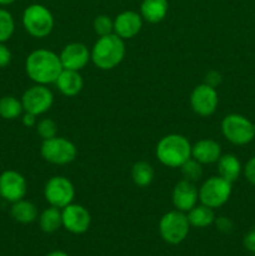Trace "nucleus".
Masks as SVG:
<instances>
[{
	"label": "nucleus",
	"instance_id": "7c9ffc66",
	"mask_svg": "<svg viewBox=\"0 0 255 256\" xmlns=\"http://www.w3.org/2000/svg\"><path fill=\"white\" fill-rule=\"evenodd\" d=\"M244 175L248 182L255 186V156L250 158L244 166Z\"/></svg>",
	"mask_w": 255,
	"mask_h": 256
},
{
	"label": "nucleus",
	"instance_id": "473e14b6",
	"mask_svg": "<svg viewBox=\"0 0 255 256\" xmlns=\"http://www.w3.org/2000/svg\"><path fill=\"white\" fill-rule=\"evenodd\" d=\"M12 62V52L4 42H0V68H5Z\"/></svg>",
	"mask_w": 255,
	"mask_h": 256
},
{
	"label": "nucleus",
	"instance_id": "423d86ee",
	"mask_svg": "<svg viewBox=\"0 0 255 256\" xmlns=\"http://www.w3.org/2000/svg\"><path fill=\"white\" fill-rule=\"evenodd\" d=\"M40 154L45 162L55 165H66L74 162L78 150L74 142L65 138L55 136L52 139L42 140Z\"/></svg>",
	"mask_w": 255,
	"mask_h": 256
},
{
	"label": "nucleus",
	"instance_id": "e433bc0d",
	"mask_svg": "<svg viewBox=\"0 0 255 256\" xmlns=\"http://www.w3.org/2000/svg\"><path fill=\"white\" fill-rule=\"evenodd\" d=\"M14 2L15 0H0V5H10Z\"/></svg>",
	"mask_w": 255,
	"mask_h": 256
},
{
	"label": "nucleus",
	"instance_id": "4468645a",
	"mask_svg": "<svg viewBox=\"0 0 255 256\" xmlns=\"http://www.w3.org/2000/svg\"><path fill=\"white\" fill-rule=\"evenodd\" d=\"M62 69L80 72L92 60L90 50L82 42H70L62 48L59 54Z\"/></svg>",
	"mask_w": 255,
	"mask_h": 256
},
{
	"label": "nucleus",
	"instance_id": "39448f33",
	"mask_svg": "<svg viewBox=\"0 0 255 256\" xmlns=\"http://www.w3.org/2000/svg\"><path fill=\"white\" fill-rule=\"evenodd\" d=\"M189 230L190 224L186 214L176 209L162 215L159 222V232L168 244L178 245L184 242Z\"/></svg>",
	"mask_w": 255,
	"mask_h": 256
},
{
	"label": "nucleus",
	"instance_id": "cd10ccee",
	"mask_svg": "<svg viewBox=\"0 0 255 256\" xmlns=\"http://www.w3.org/2000/svg\"><path fill=\"white\" fill-rule=\"evenodd\" d=\"M92 28L99 36L112 34L114 32V20L108 15H99L94 19Z\"/></svg>",
	"mask_w": 255,
	"mask_h": 256
},
{
	"label": "nucleus",
	"instance_id": "393cba45",
	"mask_svg": "<svg viewBox=\"0 0 255 256\" xmlns=\"http://www.w3.org/2000/svg\"><path fill=\"white\" fill-rule=\"evenodd\" d=\"M24 112L22 100L12 95H6L0 99V116L5 120H14Z\"/></svg>",
	"mask_w": 255,
	"mask_h": 256
},
{
	"label": "nucleus",
	"instance_id": "4c0bfd02",
	"mask_svg": "<svg viewBox=\"0 0 255 256\" xmlns=\"http://www.w3.org/2000/svg\"><path fill=\"white\" fill-rule=\"evenodd\" d=\"M252 129H254V136H255V124H252Z\"/></svg>",
	"mask_w": 255,
	"mask_h": 256
},
{
	"label": "nucleus",
	"instance_id": "6e6552de",
	"mask_svg": "<svg viewBox=\"0 0 255 256\" xmlns=\"http://www.w3.org/2000/svg\"><path fill=\"white\" fill-rule=\"evenodd\" d=\"M232 188V182L222 176H212L202 182L199 188V200L202 205L218 209L230 199Z\"/></svg>",
	"mask_w": 255,
	"mask_h": 256
},
{
	"label": "nucleus",
	"instance_id": "72a5a7b5",
	"mask_svg": "<svg viewBox=\"0 0 255 256\" xmlns=\"http://www.w3.org/2000/svg\"><path fill=\"white\" fill-rule=\"evenodd\" d=\"M242 244H244L245 249L252 252H255V226L245 235Z\"/></svg>",
	"mask_w": 255,
	"mask_h": 256
},
{
	"label": "nucleus",
	"instance_id": "a211bd4d",
	"mask_svg": "<svg viewBox=\"0 0 255 256\" xmlns=\"http://www.w3.org/2000/svg\"><path fill=\"white\" fill-rule=\"evenodd\" d=\"M55 85L65 96H75L82 92V86H84V80L79 72L62 69L55 82Z\"/></svg>",
	"mask_w": 255,
	"mask_h": 256
},
{
	"label": "nucleus",
	"instance_id": "6ab92c4d",
	"mask_svg": "<svg viewBox=\"0 0 255 256\" xmlns=\"http://www.w3.org/2000/svg\"><path fill=\"white\" fill-rule=\"evenodd\" d=\"M169 2L168 0H142L140 5V15L142 20L156 24L166 16Z\"/></svg>",
	"mask_w": 255,
	"mask_h": 256
},
{
	"label": "nucleus",
	"instance_id": "f257e3e1",
	"mask_svg": "<svg viewBox=\"0 0 255 256\" xmlns=\"http://www.w3.org/2000/svg\"><path fill=\"white\" fill-rule=\"evenodd\" d=\"M26 74L35 84H55L62 72L59 55L48 49H38L30 52L25 62Z\"/></svg>",
	"mask_w": 255,
	"mask_h": 256
},
{
	"label": "nucleus",
	"instance_id": "1a4fd4ad",
	"mask_svg": "<svg viewBox=\"0 0 255 256\" xmlns=\"http://www.w3.org/2000/svg\"><path fill=\"white\" fill-rule=\"evenodd\" d=\"M45 200L50 206L62 208L72 204L75 196V188L72 182L65 176H52L46 182L44 188Z\"/></svg>",
	"mask_w": 255,
	"mask_h": 256
},
{
	"label": "nucleus",
	"instance_id": "aec40b11",
	"mask_svg": "<svg viewBox=\"0 0 255 256\" xmlns=\"http://www.w3.org/2000/svg\"><path fill=\"white\" fill-rule=\"evenodd\" d=\"M242 172V164H240L239 159L235 155L225 154L222 155L220 159L218 160V172H219V176L228 180L232 184L239 179Z\"/></svg>",
	"mask_w": 255,
	"mask_h": 256
},
{
	"label": "nucleus",
	"instance_id": "ddd939ff",
	"mask_svg": "<svg viewBox=\"0 0 255 256\" xmlns=\"http://www.w3.org/2000/svg\"><path fill=\"white\" fill-rule=\"evenodd\" d=\"M62 226L72 234L85 232L89 229L90 222H92L89 212L82 205L72 204V202L68 206L62 208Z\"/></svg>",
	"mask_w": 255,
	"mask_h": 256
},
{
	"label": "nucleus",
	"instance_id": "f8f14e48",
	"mask_svg": "<svg viewBox=\"0 0 255 256\" xmlns=\"http://www.w3.org/2000/svg\"><path fill=\"white\" fill-rule=\"evenodd\" d=\"M26 180L15 170H6L0 175V196L9 202L24 199L26 194Z\"/></svg>",
	"mask_w": 255,
	"mask_h": 256
},
{
	"label": "nucleus",
	"instance_id": "2eb2a0df",
	"mask_svg": "<svg viewBox=\"0 0 255 256\" xmlns=\"http://www.w3.org/2000/svg\"><path fill=\"white\" fill-rule=\"evenodd\" d=\"M198 200H199V189L195 186V182L182 179L175 184L172 189V204L175 209L188 212L198 204Z\"/></svg>",
	"mask_w": 255,
	"mask_h": 256
},
{
	"label": "nucleus",
	"instance_id": "dca6fc26",
	"mask_svg": "<svg viewBox=\"0 0 255 256\" xmlns=\"http://www.w3.org/2000/svg\"><path fill=\"white\" fill-rule=\"evenodd\" d=\"M142 28V18L139 12L126 10L114 19V34L122 39H132L140 32Z\"/></svg>",
	"mask_w": 255,
	"mask_h": 256
},
{
	"label": "nucleus",
	"instance_id": "b1692460",
	"mask_svg": "<svg viewBox=\"0 0 255 256\" xmlns=\"http://www.w3.org/2000/svg\"><path fill=\"white\" fill-rule=\"evenodd\" d=\"M154 168L148 162H138L132 168V179L139 188H146L154 180Z\"/></svg>",
	"mask_w": 255,
	"mask_h": 256
},
{
	"label": "nucleus",
	"instance_id": "9b49d317",
	"mask_svg": "<svg viewBox=\"0 0 255 256\" xmlns=\"http://www.w3.org/2000/svg\"><path fill=\"white\" fill-rule=\"evenodd\" d=\"M218 102L219 98L216 89L205 82L195 86L190 94V105L192 112L200 116H210L214 114Z\"/></svg>",
	"mask_w": 255,
	"mask_h": 256
},
{
	"label": "nucleus",
	"instance_id": "bb28decb",
	"mask_svg": "<svg viewBox=\"0 0 255 256\" xmlns=\"http://www.w3.org/2000/svg\"><path fill=\"white\" fill-rule=\"evenodd\" d=\"M180 170H182V179H186L192 182H198L202 175V164L199 162H196L195 159H192V158H190L188 162H185L180 166Z\"/></svg>",
	"mask_w": 255,
	"mask_h": 256
},
{
	"label": "nucleus",
	"instance_id": "20e7f679",
	"mask_svg": "<svg viewBox=\"0 0 255 256\" xmlns=\"http://www.w3.org/2000/svg\"><path fill=\"white\" fill-rule=\"evenodd\" d=\"M22 25L28 34L38 39H42L52 32L54 16L44 5L32 4L22 12Z\"/></svg>",
	"mask_w": 255,
	"mask_h": 256
},
{
	"label": "nucleus",
	"instance_id": "f03ea898",
	"mask_svg": "<svg viewBox=\"0 0 255 256\" xmlns=\"http://www.w3.org/2000/svg\"><path fill=\"white\" fill-rule=\"evenodd\" d=\"M124 39L116 34L99 36L90 52L92 62L102 70H112L122 62L125 56Z\"/></svg>",
	"mask_w": 255,
	"mask_h": 256
},
{
	"label": "nucleus",
	"instance_id": "c9c22d12",
	"mask_svg": "<svg viewBox=\"0 0 255 256\" xmlns=\"http://www.w3.org/2000/svg\"><path fill=\"white\" fill-rule=\"evenodd\" d=\"M46 256H69V255L65 254L64 252H52L50 254H48Z\"/></svg>",
	"mask_w": 255,
	"mask_h": 256
},
{
	"label": "nucleus",
	"instance_id": "a878e982",
	"mask_svg": "<svg viewBox=\"0 0 255 256\" xmlns=\"http://www.w3.org/2000/svg\"><path fill=\"white\" fill-rule=\"evenodd\" d=\"M15 30L14 18L8 10L0 9V42H5L12 36Z\"/></svg>",
	"mask_w": 255,
	"mask_h": 256
},
{
	"label": "nucleus",
	"instance_id": "7ed1b4c3",
	"mask_svg": "<svg viewBox=\"0 0 255 256\" xmlns=\"http://www.w3.org/2000/svg\"><path fill=\"white\" fill-rule=\"evenodd\" d=\"M155 154L165 166L180 168L192 158V144L184 135H165L158 142Z\"/></svg>",
	"mask_w": 255,
	"mask_h": 256
},
{
	"label": "nucleus",
	"instance_id": "5701e85b",
	"mask_svg": "<svg viewBox=\"0 0 255 256\" xmlns=\"http://www.w3.org/2000/svg\"><path fill=\"white\" fill-rule=\"evenodd\" d=\"M40 229L48 234H52L62 226V209L55 206H50L45 209L39 216Z\"/></svg>",
	"mask_w": 255,
	"mask_h": 256
},
{
	"label": "nucleus",
	"instance_id": "c756f323",
	"mask_svg": "<svg viewBox=\"0 0 255 256\" xmlns=\"http://www.w3.org/2000/svg\"><path fill=\"white\" fill-rule=\"evenodd\" d=\"M215 225H216V229L219 232H224V234H229V232H232V228H234V224H232V220L229 218L220 216L218 219H215Z\"/></svg>",
	"mask_w": 255,
	"mask_h": 256
},
{
	"label": "nucleus",
	"instance_id": "9d476101",
	"mask_svg": "<svg viewBox=\"0 0 255 256\" xmlns=\"http://www.w3.org/2000/svg\"><path fill=\"white\" fill-rule=\"evenodd\" d=\"M54 102V95L48 85L35 84L28 90L22 96V109L25 112H30L36 116L45 114L52 108Z\"/></svg>",
	"mask_w": 255,
	"mask_h": 256
},
{
	"label": "nucleus",
	"instance_id": "f704fd0d",
	"mask_svg": "<svg viewBox=\"0 0 255 256\" xmlns=\"http://www.w3.org/2000/svg\"><path fill=\"white\" fill-rule=\"evenodd\" d=\"M36 115L34 114H30V112H25L22 115V124L25 125L26 128H32L38 124L36 122Z\"/></svg>",
	"mask_w": 255,
	"mask_h": 256
},
{
	"label": "nucleus",
	"instance_id": "f3484780",
	"mask_svg": "<svg viewBox=\"0 0 255 256\" xmlns=\"http://www.w3.org/2000/svg\"><path fill=\"white\" fill-rule=\"evenodd\" d=\"M222 156V146L212 139H202L192 145V158L200 164H214Z\"/></svg>",
	"mask_w": 255,
	"mask_h": 256
},
{
	"label": "nucleus",
	"instance_id": "0eeeda50",
	"mask_svg": "<svg viewBox=\"0 0 255 256\" xmlns=\"http://www.w3.org/2000/svg\"><path fill=\"white\" fill-rule=\"evenodd\" d=\"M222 132L234 145H246L254 139L252 122L240 114H229L222 119Z\"/></svg>",
	"mask_w": 255,
	"mask_h": 256
},
{
	"label": "nucleus",
	"instance_id": "412c9836",
	"mask_svg": "<svg viewBox=\"0 0 255 256\" xmlns=\"http://www.w3.org/2000/svg\"><path fill=\"white\" fill-rule=\"evenodd\" d=\"M188 220H189L190 226L199 228H206L212 225L215 222V214L214 209L206 206V205H195L192 210L188 212Z\"/></svg>",
	"mask_w": 255,
	"mask_h": 256
},
{
	"label": "nucleus",
	"instance_id": "4be33fe9",
	"mask_svg": "<svg viewBox=\"0 0 255 256\" xmlns=\"http://www.w3.org/2000/svg\"><path fill=\"white\" fill-rule=\"evenodd\" d=\"M12 219L20 224H30L35 222L38 218V209L32 202L28 200H19L16 202H12V206L10 209Z\"/></svg>",
	"mask_w": 255,
	"mask_h": 256
},
{
	"label": "nucleus",
	"instance_id": "2f4dec72",
	"mask_svg": "<svg viewBox=\"0 0 255 256\" xmlns=\"http://www.w3.org/2000/svg\"><path fill=\"white\" fill-rule=\"evenodd\" d=\"M222 74H220L219 72H216V70H210V72L205 75V82H204L205 84L210 85V86L215 88V89L222 84Z\"/></svg>",
	"mask_w": 255,
	"mask_h": 256
},
{
	"label": "nucleus",
	"instance_id": "c85d7f7f",
	"mask_svg": "<svg viewBox=\"0 0 255 256\" xmlns=\"http://www.w3.org/2000/svg\"><path fill=\"white\" fill-rule=\"evenodd\" d=\"M36 132L42 140L52 139L58 134V125L52 119L45 118L36 124Z\"/></svg>",
	"mask_w": 255,
	"mask_h": 256
}]
</instances>
